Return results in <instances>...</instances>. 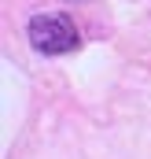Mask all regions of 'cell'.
<instances>
[{
    "label": "cell",
    "mask_w": 151,
    "mask_h": 159,
    "mask_svg": "<svg viewBox=\"0 0 151 159\" xmlns=\"http://www.w3.org/2000/svg\"><path fill=\"white\" fill-rule=\"evenodd\" d=\"M30 41L33 48L44 56H59V52H74L81 37H77V26L70 22V15L63 11H52V15H37L30 22Z\"/></svg>",
    "instance_id": "1"
}]
</instances>
